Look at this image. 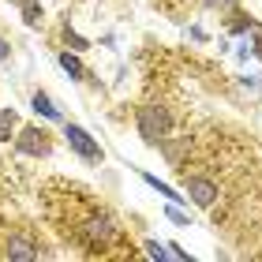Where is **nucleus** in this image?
<instances>
[{"label":"nucleus","mask_w":262,"mask_h":262,"mask_svg":"<svg viewBox=\"0 0 262 262\" xmlns=\"http://www.w3.org/2000/svg\"><path fill=\"white\" fill-rule=\"evenodd\" d=\"M142 180H146V184L154 187V191H161V195H169V199H176V191H172V187H169V184H161V180H158V176H150V172H142Z\"/></svg>","instance_id":"11"},{"label":"nucleus","mask_w":262,"mask_h":262,"mask_svg":"<svg viewBox=\"0 0 262 262\" xmlns=\"http://www.w3.org/2000/svg\"><path fill=\"white\" fill-rule=\"evenodd\" d=\"M206 8H217V11H236V0H206Z\"/></svg>","instance_id":"14"},{"label":"nucleus","mask_w":262,"mask_h":262,"mask_svg":"<svg viewBox=\"0 0 262 262\" xmlns=\"http://www.w3.org/2000/svg\"><path fill=\"white\" fill-rule=\"evenodd\" d=\"M4 255L11 262H34V258H38V247H34V240H27V236H11Z\"/></svg>","instance_id":"6"},{"label":"nucleus","mask_w":262,"mask_h":262,"mask_svg":"<svg viewBox=\"0 0 262 262\" xmlns=\"http://www.w3.org/2000/svg\"><path fill=\"white\" fill-rule=\"evenodd\" d=\"M75 236L82 247H90V251H109L124 240V229L113 221V213L105 210H94V213H82L79 225H75Z\"/></svg>","instance_id":"1"},{"label":"nucleus","mask_w":262,"mask_h":262,"mask_svg":"<svg viewBox=\"0 0 262 262\" xmlns=\"http://www.w3.org/2000/svg\"><path fill=\"white\" fill-rule=\"evenodd\" d=\"M146 251H150L154 258H169V251H161V244H154V240L146 244Z\"/></svg>","instance_id":"15"},{"label":"nucleus","mask_w":262,"mask_h":262,"mask_svg":"<svg viewBox=\"0 0 262 262\" xmlns=\"http://www.w3.org/2000/svg\"><path fill=\"white\" fill-rule=\"evenodd\" d=\"M64 139H68V146L79 154L82 161H90V165H101V158H105V150L94 142L82 127H75V124H64Z\"/></svg>","instance_id":"4"},{"label":"nucleus","mask_w":262,"mask_h":262,"mask_svg":"<svg viewBox=\"0 0 262 262\" xmlns=\"http://www.w3.org/2000/svg\"><path fill=\"white\" fill-rule=\"evenodd\" d=\"M15 150L23 154V158H49V154H53V142H49V135H45L41 127H19Z\"/></svg>","instance_id":"3"},{"label":"nucleus","mask_w":262,"mask_h":262,"mask_svg":"<svg viewBox=\"0 0 262 262\" xmlns=\"http://www.w3.org/2000/svg\"><path fill=\"white\" fill-rule=\"evenodd\" d=\"M60 68L68 71L71 79H82V75H86V71H82V60H79L75 53H60Z\"/></svg>","instance_id":"9"},{"label":"nucleus","mask_w":262,"mask_h":262,"mask_svg":"<svg viewBox=\"0 0 262 262\" xmlns=\"http://www.w3.org/2000/svg\"><path fill=\"white\" fill-rule=\"evenodd\" d=\"M64 41L71 45V49H86V45H90L86 38H79V34H75V30H71V27H64Z\"/></svg>","instance_id":"12"},{"label":"nucleus","mask_w":262,"mask_h":262,"mask_svg":"<svg viewBox=\"0 0 262 262\" xmlns=\"http://www.w3.org/2000/svg\"><path fill=\"white\" fill-rule=\"evenodd\" d=\"M15 127H19V116L11 113V109H4V113H0V142L15 139Z\"/></svg>","instance_id":"8"},{"label":"nucleus","mask_w":262,"mask_h":262,"mask_svg":"<svg viewBox=\"0 0 262 262\" xmlns=\"http://www.w3.org/2000/svg\"><path fill=\"white\" fill-rule=\"evenodd\" d=\"M169 221H176V225H191V217H187L180 206H169Z\"/></svg>","instance_id":"13"},{"label":"nucleus","mask_w":262,"mask_h":262,"mask_svg":"<svg viewBox=\"0 0 262 262\" xmlns=\"http://www.w3.org/2000/svg\"><path fill=\"white\" fill-rule=\"evenodd\" d=\"M8 53H11V49H8V41L0 38V60H8Z\"/></svg>","instance_id":"17"},{"label":"nucleus","mask_w":262,"mask_h":262,"mask_svg":"<svg viewBox=\"0 0 262 262\" xmlns=\"http://www.w3.org/2000/svg\"><path fill=\"white\" fill-rule=\"evenodd\" d=\"M15 4L23 8V19L27 23H41V4L38 0H15Z\"/></svg>","instance_id":"10"},{"label":"nucleus","mask_w":262,"mask_h":262,"mask_svg":"<svg viewBox=\"0 0 262 262\" xmlns=\"http://www.w3.org/2000/svg\"><path fill=\"white\" fill-rule=\"evenodd\" d=\"M184 187H187V195L195 199V206H202V210H210L213 202H217V184H213L210 176H187Z\"/></svg>","instance_id":"5"},{"label":"nucleus","mask_w":262,"mask_h":262,"mask_svg":"<svg viewBox=\"0 0 262 262\" xmlns=\"http://www.w3.org/2000/svg\"><path fill=\"white\" fill-rule=\"evenodd\" d=\"M255 56L262 60V34H255Z\"/></svg>","instance_id":"16"},{"label":"nucleus","mask_w":262,"mask_h":262,"mask_svg":"<svg viewBox=\"0 0 262 262\" xmlns=\"http://www.w3.org/2000/svg\"><path fill=\"white\" fill-rule=\"evenodd\" d=\"M176 131V116L165 109V105H142L139 109V135L158 146L161 139H169Z\"/></svg>","instance_id":"2"},{"label":"nucleus","mask_w":262,"mask_h":262,"mask_svg":"<svg viewBox=\"0 0 262 262\" xmlns=\"http://www.w3.org/2000/svg\"><path fill=\"white\" fill-rule=\"evenodd\" d=\"M30 105H34V113H41V116H45V120L60 124V109H56V105H53L49 98H45L41 90H38V94H34V98H30Z\"/></svg>","instance_id":"7"}]
</instances>
